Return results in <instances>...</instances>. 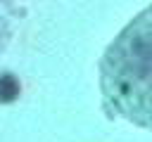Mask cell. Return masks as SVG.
<instances>
[{"mask_svg": "<svg viewBox=\"0 0 152 142\" xmlns=\"http://www.w3.org/2000/svg\"><path fill=\"white\" fill-rule=\"evenodd\" d=\"M100 88L109 111L152 128V5L138 12L104 50Z\"/></svg>", "mask_w": 152, "mask_h": 142, "instance_id": "obj_1", "label": "cell"}]
</instances>
